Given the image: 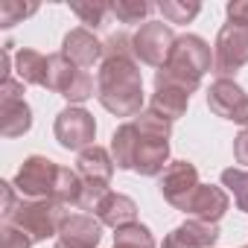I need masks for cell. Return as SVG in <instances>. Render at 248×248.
<instances>
[{"instance_id": "6da1fadb", "label": "cell", "mask_w": 248, "mask_h": 248, "mask_svg": "<svg viewBox=\"0 0 248 248\" xmlns=\"http://www.w3.org/2000/svg\"><path fill=\"white\" fill-rule=\"evenodd\" d=\"M114 164L140 175H158L170 158V120L155 111L138 114L126 126H120L111 138Z\"/></svg>"}, {"instance_id": "7a4b0ae2", "label": "cell", "mask_w": 248, "mask_h": 248, "mask_svg": "<svg viewBox=\"0 0 248 248\" xmlns=\"http://www.w3.org/2000/svg\"><path fill=\"white\" fill-rule=\"evenodd\" d=\"M96 96L117 117H135L143 105V79L132 56H105L96 73Z\"/></svg>"}, {"instance_id": "3957f363", "label": "cell", "mask_w": 248, "mask_h": 248, "mask_svg": "<svg viewBox=\"0 0 248 248\" xmlns=\"http://www.w3.org/2000/svg\"><path fill=\"white\" fill-rule=\"evenodd\" d=\"M213 64V56H210V47L199 38V35H181L167 59V64L158 70L155 76V85H172V88H181V91H196L202 76L210 70Z\"/></svg>"}, {"instance_id": "277c9868", "label": "cell", "mask_w": 248, "mask_h": 248, "mask_svg": "<svg viewBox=\"0 0 248 248\" xmlns=\"http://www.w3.org/2000/svg\"><path fill=\"white\" fill-rule=\"evenodd\" d=\"M67 219L64 207L50 202V199H38V202H30V204H18L15 216H12V225L18 231H24L30 236V242H41L53 233L62 231V222Z\"/></svg>"}, {"instance_id": "5b68a950", "label": "cell", "mask_w": 248, "mask_h": 248, "mask_svg": "<svg viewBox=\"0 0 248 248\" xmlns=\"http://www.w3.org/2000/svg\"><path fill=\"white\" fill-rule=\"evenodd\" d=\"M76 172L85 184V196H82V207L85 210H93L102 196L108 193V181H111V172H114V164L108 158V152L102 146H91L85 152H79V161H76Z\"/></svg>"}, {"instance_id": "8992f818", "label": "cell", "mask_w": 248, "mask_h": 248, "mask_svg": "<svg viewBox=\"0 0 248 248\" xmlns=\"http://www.w3.org/2000/svg\"><path fill=\"white\" fill-rule=\"evenodd\" d=\"M44 88L62 93L70 102H85L88 96H93V79L85 70H79L64 53L47 56V85Z\"/></svg>"}, {"instance_id": "52a82bcc", "label": "cell", "mask_w": 248, "mask_h": 248, "mask_svg": "<svg viewBox=\"0 0 248 248\" xmlns=\"http://www.w3.org/2000/svg\"><path fill=\"white\" fill-rule=\"evenodd\" d=\"M242 64H248V24H225L216 38L213 50V70L219 76L236 73Z\"/></svg>"}, {"instance_id": "ba28073f", "label": "cell", "mask_w": 248, "mask_h": 248, "mask_svg": "<svg viewBox=\"0 0 248 248\" xmlns=\"http://www.w3.org/2000/svg\"><path fill=\"white\" fill-rule=\"evenodd\" d=\"M56 178H59V167L50 161V158H41V155H32L24 161V167L18 170L15 175V190L21 196H30V199H53V190H56Z\"/></svg>"}, {"instance_id": "9c48e42d", "label": "cell", "mask_w": 248, "mask_h": 248, "mask_svg": "<svg viewBox=\"0 0 248 248\" xmlns=\"http://www.w3.org/2000/svg\"><path fill=\"white\" fill-rule=\"evenodd\" d=\"M56 140L64 146V149H73V152H85L93 146V135H96V123L93 117L85 111V108H64L59 117H56Z\"/></svg>"}, {"instance_id": "30bf717a", "label": "cell", "mask_w": 248, "mask_h": 248, "mask_svg": "<svg viewBox=\"0 0 248 248\" xmlns=\"http://www.w3.org/2000/svg\"><path fill=\"white\" fill-rule=\"evenodd\" d=\"M175 41L178 38L172 35V30L164 21H152V24L140 27V32L132 38V47H135V56H140V62L164 67L172 47H175Z\"/></svg>"}, {"instance_id": "8fae6325", "label": "cell", "mask_w": 248, "mask_h": 248, "mask_svg": "<svg viewBox=\"0 0 248 248\" xmlns=\"http://www.w3.org/2000/svg\"><path fill=\"white\" fill-rule=\"evenodd\" d=\"M3 93H0V99H3V105H0V132H3V138H18L24 135L30 126H32V117H30V105L24 102V82H15V79H3V88H0Z\"/></svg>"}, {"instance_id": "7c38bea8", "label": "cell", "mask_w": 248, "mask_h": 248, "mask_svg": "<svg viewBox=\"0 0 248 248\" xmlns=\"http://www.w3.org/2000/svg\"><path fill=\"white\" fill-rule=\"evenodd\" d=\"M196 190H199V172H196V167L187 164V161L170 164L167 172L161 175V196H164L172 207H178V210H184V207L190 204V199H193Z\"/></svg>"}, {"instance_id": "4fadbf2b", "label": "cell", "mask_w": 248, "mask_h": 248, "mask_svg": "<svg viewBox=\"0 0 248 248\" xmlns=\"http://www.w3.org/2000/svg\"><path fill=\"white\" fill-rule=\"evenodd\" d=\"M207 105H210V111H216L219 117L233 120V123H245V126H248V96L242 93L239 85H233V82H228V79H216V82L210 85Z\"/></svg>"}, {"instance_id": "5bb4252c", "label": "cell", "mask_w": 248, "mask_h": 248, "mask_svg": "<svg viewBox=\"0 0 248 248\" xmlns=\"http://www.w3.org/2000/svg\"><path fill=\"white\" fill-rule=\"evenodd\" d=\"M219 239V228L213 222H199V219H190L184 225H178L167 239H164V248H213Z\"/></svg>"}, {"instance_id": "9a60e30c", "label": "cell", "mask_w": 248, "mask_h": 248, "mask_svg": "<svg viewBox=\"0 0 248 248\" xmlns=\"http://www.w3.org/2000/svg\"><path fill=\"white\" fill-rule=\"evenodd\" d=\"M62 53H64L76 67H93V64L105 56V44H99L91 30H73V32L64 35Z\"/></svg>"}, {"instance_id": "2e32d148", "label": "cell", "mask_w": 248, "mask_h": 248, "mask_svg": "<svg viewBox=\"0 0 248 248\" xmlns=\"http://www.w3.org/2000/svg\"><path fill=\"white\" fill-rule=\"evenodd\" d=\"M62 242H67L70 248H96L99 236H102V228L93 216L88 213H73L62 222V231H59Z\"/></svg>"}, {"instance_id": "e0dca14e", "label": "cell", "mask_w": 248, "mask_h": 248, "mask_svg": "<svg viewBox=\"0 0 248 248\" xmlns=\"http://www.w3.org/2000/svg\"><path fill=\"white\" fill-rule=\"evenodd\" d=\"M225 210H228V196H225L219 187H202V184H199V190L193 193L190 204L184 207V213H190L193 219H199V222H213V225H216V219L225 216Z\"/></svg>"}, {"instance_id": "ac0fdd59", "label": "cell", "mask_w": 248, "mask_h": 248, "mask_svg": "<svg viewBox=\"0 0 248 248\" xmlns=\"http://www.w3.org/2000/svg\"><path fill=\"white\" fill-rule=\"evenodd\" d=\"M99 222L102 225H111V228H126V225H135V216H138V204L129 199V196H123V193H105L102 202L93 207Z\"/></svg>"}, {"instance_id": "d6986e66", "label": "cell", "mask_w": 248, "mask_h": 248, "mask_svg": "<svg viewBox=\"0 0 248 248\" xmlns=\"http://www.w3.org/2000/svg\"><path fill=\"white\" fill-rule=\"evenodd\" d=\"M187 99L190 93L181 91V88H172V85H155V96H152V111L164 120H178L184 111H187Z\"/></svg>"}, {"instance_id": "ffe728a7", "label": "cell", "mask_w": 248, "mask_h": 248, "mask_svg": "<svg viewBox=\"0 0 248 248\" xmlns=\"http://www.w3.org/2000/svg\"><path fill=\"white\" fill-rule=\"evenodd\" d=\"M15 70L24 85H47V56H41L38 50H18Z\"/></svg>"}, {"instance_id": "44dd1931", "label": "cell", "mask_w": 248, "mask_h": 248, "mask_svg": "<svg viewBox=\"0 0 248 248\" xmlns=\"http://www.w3.org/2000/svg\"><path fill=\"white\" fill-rule=\"evenodd\" d=\"M114 248H155V239H152L149 228L135 222V225H126L114 233Z\"/></svg>"}, {"instance_id": "7402d4cb", "label": "cell", "mask_w": 248, "mask_h": 248, "mask_svg": "<svg viewBox=\"0 0 248 248\" xmlns=\"http://www.w3.org/2000/svg\"><path fill=\"white\" fill-rule=\"evenodd\" d=\"M222 181H225V187L233 193L236 207H239V210H248V172H245V170H225V172H222Z\"/></svg>"}, {"instance_id": "603a6c76", "label": "cell", "mask_w": 248, "mask_h": 248, "mask_svg": "<svg viewBox=\"0 0 248 248\" xmlns=\"http://www.w3.org/2000/svg\"><path fill=\"white\" fill-rule=\"evenodd\" d=\"M70 9H73V12L82 18V24L91 27V30L105 27V18L111 15V6H105V3H70Z\"/></svg>"}, {"instance_id": "cb8c5ba5", "label": "cell", "mask_w": 248, "mask_h": 248, "mask_svg": "<svg viewBox=\"0 0 248 248\" xmlns=\"http://www.w3.org/2000/svg\"><path fill=\"white\" fill-rule=\"evenodd\" d=\"M32 12H35V3L24 6V3H18V0H0V27H15Z\"/></svg>"}, {"instance_id": "d4e9b609", "label": "cell", "mask_w": 248, "mask_h": 248, "mask_svg": "<svg viewBox=\"0 0 248 248\" xmlns=\"http://www.w3.org/2000/svg\"><path fill=\"white\" fill-rule=\"evenodd\" d=\"M152 12L149 3H140V0H135V3H126V0H120V3H111V15H117L123 24H138L140 18H146Z\"/></svg>"}, {"instance_id": "484cf974", "label": "cell", "mask_w": 248, "mask_h": 248, "mask_svg": "<svg viewBox=\"0 0 248 248\" xmlns=\"http://www.w3.org/2000/svg\"><path fill=\"white\" fill-rule=\"evenodd\" d=\"M158 9L164 12V18L170 24H187V21H193L199 15L202 6L199 3H172V0H167V3H161Z\"/></svg>"}, {"instance_id": "4316f807", "label": "cell", "mask_w": 248, "mask_h": 248, "mask_svg": "<svg viewBox=\"0 0 248 248\" xmlns=\"http://www.w3.org/2000/svg\"><path fill=\"white\" fill-rule=\"evenodd\" d=\"M0 233H3L0 236V248H30V236L24 231H18L15 225H6Z\"/></svg>"}, {"instance_id": "83f0119b", "label": "cell", "mask_w": 248, "mask_h": 248, "mask_svg": "<svg viewBox=\"0 0 248 248\" xmlns=\"http://www.w3.org/2000/svg\"><path fill=\"white\" fill-rule=\"evenodd\" d=\"M0 187H3V219L12 222V216H15V210H18V207H15V184L3 181Z\"/></svg>"}, {"instance_id": "f1b7e54d", "label": "cell", "mask_w": 248, "mask_h": 248, "mask_svg": "<svg viewBox=\"0 0 248 248\" xmlns=\"http://www.w3.org/2000/svg\"><path fill=\"white\" fill-rule=\"evenodd\" d=\"M233 155H236V161H239V164H245V167H248V129L233 140Z\"/></svg>"}, {"instance_id": "f546056e", "label": "cell", "mask_w": 248, "mask_h": 248, "mask_svg": "<svg viewBox=\"0 0 248 248\" xmlns=\"http://www.w3.org/2000/svg\"><path fill=\"white\" fill-rule=\"evenodd\" d=\"M56 248H70V245H67V242H62V239H59V242H56Z\"/></svg>"}]
</instances>
